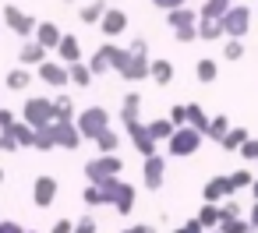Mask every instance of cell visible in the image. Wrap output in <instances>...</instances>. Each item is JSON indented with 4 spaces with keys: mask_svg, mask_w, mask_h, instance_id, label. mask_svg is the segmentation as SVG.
Instances as JSON below:
<instances>
[{
    "mask_svg": "<svg viewBox=\"0 0 258 233\" xmlns=\"http://www.w3.org/2000/svg\"><path fill=\"white\" fill-rule=\"evenodd\" d=\"M0 184H4V170H0Z\"/></svg>",
    "mask_w": 258,
    "mask_h": 233,
    "instance_id": "54",
    "label": "cell"
},
{
    "mask_svg": "<svg viewBox=\"0 0 258 233\" xmlns=\"http://www.w3.org/2000/svg\"><path fill=\"white\" fill-rule=\"evenodd\" d=\"M152 82L166 89V85L173 82V64H170V60H152Z\"/></svg>",
    "mask_w": 258,
    "mask_h": 233,
    "instance_id": "29",
    "label": "cell"
},
{
    "mask_svg": "<svg viewBox=\"0 0 258 233\" xmlns=\"http://www.w3.org/2000/svg\"><path fill=\"white\" fill-rule=\"evenodd\" d=\"M36 39H39L46 50H57V46H60V39H64V32H60V25H53V22H39Z\"/></svg>",
    "mask_w": 258,
    "mask_h": 233,
    "instance_id": "18",
    "label": "cell"
},
{
    "mask_svg": "<svg viewBox=\"0 0 258 233\" xmlns=\"http://www.w3.org/2000/svg\"><path fill=\"white\" fill-rule=\"evenodd\" d=\"M184 4H187V0H184Z\"/></svg>",
    "mask_w": 258,
    "mask_h": 233,
    "instance_id": "60",
    "label": "cell"
},
{
    "mask_svg": "<svg viewBox=\"0 0 258 233\" xmlns=\"http://www.w3.org/2000/svg\"><path fill=\"white\" fill-rule=\"evenodd\" d=\"M219 215H223L219 222H226V219H240V215H244V208H240V201H233V198H226V201L219 205Z\"/></svg>",
    "mask_w": 258,
    "mask_h": 233,
    "instance_id": "37",
    "label": "cell"
},
{
    "mask_svg": "<svg viewBox=\"0 0 258 233\" xmlns=\"http://www.w3.org/2000/svg\"><path fill=\"white\" fill-rule=\"evenodd\" d=\"M103 198H106V205H113L120 215H131V212H135V184H127V180H120V177H113V180L103 184Z\"/></svg>",
    "mask_w": 258,
    "mask_h": 233,
    "instance_id": "4",
    "label": "cell"
},
{
    "mask_svg": "<svg viewBox=\"0 0 258 233\" xmlns=\"http://www.w3.org/2000/svg\"><path fill=\"white\" fill-rule=\"evenodd\" d=\"M251 201H258V177H254V184H251Z\"/></svg>",
    "mask_w": 258,
    "mask_h": 233,
    "instance_id": "53",
    "label": "cell"
},
{
    "mask_svg": "<svg viewBox=\"0 0 258 233\" xmlns=\"http://www.w3.org/2000/svg\"><path fill=\"white\" fill-rule=\"evenodd\" d=\"M75 99L71 96H53V120H75Z\"/></svg>",
    "mask_w": 258,
    "mask_h": 233,
    "instance_id": "24",
    "label": "cell"
},
{
    "mask_svg": "<svg viewBox=\"0 0 258 233\" xmlns=\"http://www.w3.org/2000/svg\"><path fill=\"white\" fill-rule=\"evenodd\" d=\"M46 53L50 50L39 39H25L22 50H18V60H22V67H39V64H46Z\"/></svg>",
    "mask_w": 258,
    "mask_h": 233,
    "instance_id": "15",
    "label": "cell"
},
{
    "mask_svg": "<svg viewBox=\"0 0 258 233\" xmlns=\"http://www.w3.org/2000/svg\"><path fill=\"white\" fill-rule=\"evenodd\" d=\"M106 11H110L106 0H92V4H85V8L78 11V18H82V25H99Z\"/></svg>",
    "mask_w": 258,
    "mask_h": 233,
    "instance_id": "19",
    "label": "cell"
},
{
    "mask_svg": "<svg viewBox=\"0 0 258 233\" xmlns=\"http://www.w3.org/2000/svg\"><path fill=\"white\" fill-rule=\"evenodd\" d=\"M68 67H71V85H82V89H89V85H92V78H96V74H92V67H89V64H82V60H78V64H68Z\"/></svg>",
    "mask_w": 258,
    "mask_h": 233,
    "instance_id": "30",
    "label": "cell"
},
{
    "mask_svg": "<svg viewBox=\"0 0 258 233\" xmlns=\"http://www.w3.org/2000/svg\"><path fill=\"white\" fill-rule=\"evenodd\" d=\"M0 134H4V131H0Z\"/></svg>",
    "mask_w": 258,
    "mask_h": 233,
    "instance_id": "59",
    "label": "cell"
},
{
    "mask_svg": "<svg viewBox=\"0 0 258 233\" xmlns=\"http://www.w3.org/2000/svg\"><path fill=\"white\" fill-rule=\"evenodd\" d=\"M75 124H78V131H82V138H89V141H96L106 127H110V113L103 110V106H89V110H82L78 117H75Z\"/></svg>",
    "mask_w": 258,
    "mask_h": 233,
    "instance_id": "6",
    "label": "cell"
},
{
    "mask_svg": "<svg viewBox=\"0 0 258 233\" xmlns=\"http://www.w3.org/2000/svg\"><path fill=\"white\" fill-rule=\"evenodd\" d=\"M4 25H8L15 36H22V39H36V29H39V22H36L32 15H25L18 4H8V8H4Z\"/></svg>",
    "mask_w": 258,
    "mask_h": 233,
    "instance_id": "7",
    "label": "cell"
},
{
    "mask_svg": "<svg viewBox=\"0 0 258 233\" xmlns=\"http://www.w3.org/2000/svg\"><path fill=\"white\" fill-rule=\"evenodd\" d=\"M36 148H39V152H53V148H57V141H53V131H50V127H39V134H36Z\"/></svg>",
    "mask_w": 258,
    "mask_h": 233,
    "instance_id": "38",
    "label": "cell"
},
{
    "mask_svg": "<svg viewBox=\"0 0 258 233\" xmlns=\"http://www.w3.org/2000/svg\"><path fill=\"white\" fill-rule=\"evenodd\" d=\"M50 233H75V222H71V219H57V222L50 226Z\"/></svg>",
    "mask_w": 258,
    "mask_h": 233,
    "instance_id": "49",
    "label": "cell"
},
{
    "mask_svg": "<svg viewBox=\"0 0 258 233\" xmlns=\"http://www.w3.org/2000/svg\"><path fill=\"white\" fill-rule=\"evenodd\" d=\"M11 134L18 138V145H25V148H36V134H39V131H36L32 124H25V120H18V124L11 127Z\"/></svg>",
    "mask_w": 258,
    "mask_h": 233,
    "instance_id": "28",
    "label": "cell"
},
{
    "mask_svg": "<svg viewBox=\"0 0 258 233\" xmlns=\"http://www.w3.org/2000/svg\"><path fill=\"white\" fill-rule=\"evenodd\" d=\"M18 124V117L11 113V110H4V106H0V131H11Z\"/></svg>",
    "mask_w": 258,
    "mask_h": 233,
    "instance_id": "45",
    "label": "cell"
},
{
    "mask_svg": "<svg viewBox=\"0 0 258 233\" xmlns=\"http://www.w3.org/2000/svg\"><path fill=\"white\" fill-rule=\"evenodd\" d=\"M244 57V43L240 39H226V46H223V60H240Z\"/></svg>",
    "mask_w": 258,
    "mask_h": 233,
    "instance_id": "41",
    "label": "cell"
},
{
    "mask_svg": "<svg viewBox=\"0 0 258 233\" xmlns=\"http://www.w3.org/2000/svg\"><path fill=\"white\" fill-rule=\"evenodd\" d=\"M0 233H29L22 222H15V219H0Z\"/></svg>",
    "mask_w": 258,
    "mask_h": 233,
    "instance_id": "47",
    "label": "cell"
},
{
    "mask_svg": "<svg viewBox=\"0 0 258 233\" xmlns=\"http://www.w3.org/2000/svg\"><path fill=\"white\" fill-rule=\"evenodd\" d=\"M202 141H205V134H202L198 127L184 124V127H177V134L166 141V156H173V159H187V156H195V152L202 148Z\"/></svg>",
    "mask_w": 258,
    "mask_h": 233,
    "instance_id": "3",
    "label": "cell"
},
{
    "mask_svg": "<svg viewBox=\"0 0 258 233\" xmlns=\"http://www.w3.org/2000/svg\"><path fill=\"white\" fill-rule=\"evenodd\" d=\"M50 131H53L57 148H82V141H85L75 120H53V124H50Z\"/></svg>",
    "mask_w": 258,
    "mask_h": 233,
    "instance_id": "12",
    "label": "cell"
},
{
    "mask_svg": "<svg viewBox=\"0 0 258 233\" xmlns=\"http://www.w3.org/2000/svg\"><path fill=\"white\" fill-rule=\"evenodd\" d=\"M131 57L124 60V67L117 71L124 82H142V78H152V60H149V43L145 39H135L131 46Z\"/></svg>",
    "mask_w": 258,
    "mask_h": 233,
    "instance_id": "1",
    "label": "cell"
},
{
    "mask_svg": "<svg viewBox=\"0 0 258 233\" xmlns=\"http://www.w3.org/2000/svg\"><path fill=\"white\" fill-rule=\"evenodd\" d=\"M230 8H233L230 0H205V4H202L198 11H202V18H223Z\"/></svg>",
    "mask_w": 258,
    "mask_h": 233,
    "instance_id": "35",
    "label": "cell"
},
{
    "mask_svg": "<svg viewBox=\"0 0 258 233\" xmlns=\"http://www.w3.org/2000/svg\"><path fill=\"white\" fill-rule=\"evenodd\" d=\"M187 124H191V127H198V131L205 134V131H209V124H212V117H209L198 103H187Z\"/></svg>",
    "mask_w": 258,
    "mask_h": 233,
    "instance_id": "27",
    "label": "cell"
},
{
    "mask_svg": "<svg viewBox=\"0 0 258 233\" xmlns=\"http://www.w3.org/2000/svg\"><path fill=\"white\" fill-rule=\"evenodd\" d=\"M29 233H36V229H29Z\"/></svg>",
    "mask_w": 258,
    "mask_h": 233,
    "instance_id": "58",
    "label": "cell"
},
{
    "mask_svg": "<svg viewBox=\"0 0 258 233\" xmlns=\"http://www.w3.org/2000/svg\"><path fill=\"white\" fill-rule=\"evenodd\" d=\"M198 39V25L195 29H177V43H195Z\"/></svg>",
    "mask_w": 258,
    "mask_h": 233,
    "instance_id": "48",
    "label": "cell"
},
{
    "mask_svg": "<svg viewBox=\"0 0 258 233\" xmlns=\"http://www.w3.org/2000/svg\"><path fill=\"white\" fill-rule=\"evenodd\" d=\"M219 229H223V233H251L254 226H251V219L240 215V219H226V222H219Z\"/></svg>",
    "mask_w": 258,
    "mask_h": 233,
    "instance_id": "36",
    "label": "cell"
},
{
    "mask_svg": "<svg viewBox=\"0 0 258 233\" xmlns=\"http://www.w3.org/2000/svg\"><path fill=\"white\" fill-rule=\"evenodd\" d=\"M223 32H226L230 39H244V36L251 32V8L233 4V8L223 15Z\"/></svg>",
    "mask_w": 258,
    "mask_h": 233,
    "instance_id": "8",
    "label": "cell"
},
{
    "mask_svg": "<svg viewBox=\"0 0 258 233\" xmlns=\"http://www.w3.org/2000/svg\"><path fill=\"white\" fill-rule=\"evenodd\" d=\"M202 233H209V229H202Z\"/></svg>",
    "mask_w": 258,
    "mask_h": 233,
    "instance_id": "57",
    "label": "cell"
},
{
    "mask_svg": "<svg viewBox=\"0 0 258 233\" xmlns=\"http://www.w3.org/2000/svg\"><path fill=\"white\" fill-rule=\"evenodd\" d=\"M230 127H233V124H230V120H226V117L219 113V117H212V124H209L205 138H209V141H223V138L230 134Z\"/></svg>",
    "mask_w": 258,
    "mask_h": 233,
    "instance_id": "32",
    "label": "cell"
},
{
    "mask_svg": "<svg viewBox=\"0 0 258 233\" xmlns=\"http://www.w3.org/2000/svg\"><path fill=\"white\" fill-rule=\"evenodd\" d=\"M22 145H18V138L11 134V131H4V134H0V152H18Z\"/></svg>",
    "mask_w": 258,
    "mask_h": 233,
    "instance_id": "43",
    "label": "cell"
},
{
    "mask_svg": "<svg viewBox=\"0 0 258 233\" xmlns=\"http://www.w3.org/2000/svg\"><path fill=\"white\" fill-rule=\"evenodd\" d=\"M159 11H173V8H184V0H152Z\"/></svg>",
    "mask_w": 258,
    "mask_h": 233,
    "instance_id": "50",
    "label": "cell"
},
{
    "mask_svg": "<svg viewBox=\"0 0 258 233\" xmlns=\"http://www.w3.org/2000/svg\"><path fill=\"white\" fill-rule=\"evenodd\" d=\"M209 233H223V229H209Z\"/></svg>",
    "mask_w": 258,
    "mask_h": 233,
    "instance_id": "55",
    "label": "cell"
},
{
    "mask_svg": "<svg viewBox=\"0 0 258 233\" xmlns=\"http://www.w3.org/2000/svg\"><path fill=\"white\" fill-rule=\"evenodd\" d=\"M219 219H223V215H219V205H216V201H205V205L198 208V222H202L205 229H219Z\"/></svg>",
    "mask_w": 258,
    "mask_h": 233,
    "instance_id": "25",
    "label": "cell"
},
{
    "mask_svg": "<svg viewBox=\"0 0 258 233\" xmlns=\"http://www.w3.org/2000/svg\"><path fill=\"white\" fill-rule=\"evenodd\" d=\"M149 131H152L156 141H170V138L177 134V124H173L170 117H159V120H149Z\"/></svg>",
    "mask_w": 258,
    "mask_h": 233,
    "instance_id": "23",
    "label": "cell"
},
{
    "mask_svg": "<svg viewBox=\"0 0 258 233\" xmlns=\"http://www.w3.org/2000/svg\"><path fill=\"white\" fill-rule=\"evenodd\" d=\"M75 233H96V219H92V215H82V219L75 222Z\"/></svg>",
    "mask_w": 258,
    "mask_h": 233,
    "instance_id": "46",
    "label": "cell"
},
{
    "mask_svg": "<svg viewBox=\"0 0 258 233\" xmlns=\"http://www.w3.org/2000/svg\"><path fill=\"white\" fill-rule=\"evenodd\" d=\"M247 138H251V134H247L244 127H230V134H226L219 145H223V152H240V145H244Z\"/></svg>",
    "mask_w": 258,
    "mask_h": 233,
    "instance_id": "33",
    "label": "cell"
},
{
    "mask_svg": "<svg viewBox=\"0 0 258 233\" xmlns=\"http://www.w3.org/2000/svg\"><path fill=\"white\" fill-rule=\"evenodd\" d=\"M82 201H85V205H106V198H103V187H99V184H89V187L82 191Z\"/></svg>",
    "mask_w": 258,
    "mask_h": 233,
    "instance_id": "40",
    "label": "cell"
},
{
    "mask_svg": "<svg viewBox=\"0 0 258 233\" xmlns=\"http://www.w3.org/2000/svg\"><path fill=\"white\" fill-rule=\"evenodd\" d=\"M166 22H170V29L177 32V29H195L198 22H202V11H195V8H173V11H166Z\"/></svg>",
    "mask_w": 258,
    "mask_h": 233,
    "instance_id": "16",
    "label": "cell"
},
{
    "mask_svg": "<svg viewBox=\"0 0 258 233\" xmlns=\"http://www.w3.org/2000/svg\"><path fill=\"white\" fill-rule=\"evenodd\" d=\"M64 4H75V0H64Z\"/></svg>",
    "mask_w": 258,
    "mask_h": 233,
    "instance_id": "56",
    "label": "cell"
},
{
    "mask_svg": "<svg viewBox=\"0 0 258 233\" xmlns=\"http://www.w3.org/2000/svg\"><path fill=\"white\" fill-rule=\"evenodd\" d=\"M124 131H127V138H131V145L142 152V159H149V156H156V138H152V131H149V124H142V120H127L124 124Z\"/></svg>",
    "mask_w": 258,
    "mask_h": 233,
    "instance_id": "9",
    "label": "cell"
},
{
    "mask_svg": "<svg viewBox=\"0 0 258 233\" xmlns=\"http://www.w3.org/2000/svg\"><path fill=\"white\" fill-rule=\"evenodd\" d=\"M57 191H60L57 177H53V173H39L36 184H32V201H36L39 208H50V205L57 201Z\"/></svg>",
    "mask_w": 258,
    "mask_h": 233,
    "instance_id": "13",
    "label": "cell"
},
{
    "mask_svg": "<svg viewBox=\"0 0 258 233\" xmlns=\"http://www.w3.org/2000/svg\"><path fill=\"white\" fill-rule=\"evenodd\" d=\"M39 82H46L50 89H68L71 85V67L64 60H46V64H39Z\"/></svg>",
    "mask_w": 258,
    "mask_h": 233,
    "instance_id": "11",
    "label": "cell"
},
{
    "mask_svg": "<svg viewBox=\"0 0 258 233\" xmlns=\"http://www.w3.org/2000/svg\"><path fill=\"white\" fill-rule=\"evenodd\" d=\"M240 156H244L247 163H258V138H247V141L240 145Z\"/></svg>",
    "mask_w": 258,
    "mask_h": 233,
    "instance_id": "42",
    "label": "cell"
},
{
    "mask_svg": "<svg viewBox=\"0 0 258 233\" xmlns=\"http://www.w3.org/2000/svg\"><path fill=\"white\" fill-rule=\"evenodd\" d=\"M142 184H145V191H163V184H166V159H163L159 152L145 159V166H142Z\"/></svg>",
    "mask_w": 258,
    "mask_h": 233,
    "instance_id": "10",
    "label": "cell"
},
{
    "mask_svg": "<svg viewBox=\"0 0 258 233\" xmlns=\"http://www.w3.org/2000/svg\"><path fill=\"white\" fill-rule=\"evenodd\" d=\"M138 113H142V96H138V92H127L124 103H120V124L138 120Z\"/></svg>",
    "mask_w": 258,
    "mask_h": 233,
    "instance_id": "22",
    "label": "cell"
},
{
    "mask_svg": "<svg viewBox=\"0 0 258 233\" xmlns=\"http://www.w3.org/2000/svg\"><path fill=\"white\" fill-rule=\"evenodd\" d=\"M120 233H156V226H149V222H138V226H127V229H120Z\"/></svg>",
    "mask_w": 258,
    "mask_h": 233,
    "instance_id": "51",
    "label": "cell"
},
{
    "mask_svg": "<svg viewBox=\"0 0 258 233\" xmlns=\"http://www.w3.org/2000/svg\"><path fill=\"white\" fill-rule=\"evenodd\" d=\"M247 219H251V226L258 229V201H251V215H247Z\"/></svg>",
    "mask_w": 258,
    "mask_h": 233,
    "instance_id": "52",
    "label": "cell"
},
{
    "mask_svg": "<svg viewBox=\"0 0 258 233\" xmlns=\"http://www.w3.org/2000/svg\"><path fill=\"white\" fill-rule=\"evenodd\" d=\"M99 29L110 36V39H117L120 32H127V15L120 11V8H110L106 15H103V22H99Z\"/></svg>",
    "mask_w": 258,
    "mask_h": 233,
    "instance_id": "17",
    "label": "cell"
},
{
    "mask_svg": "<svg viewBox=\"0 0 258 233\" xmlns=\"http://www.w3.org/2000/svg\"><path fill=\"white\" fill-rule=\"evenodd\" d=\"M202 198L205 201H223V198H233V184H230V173H216V177H209V184H205V191H202Z\"/></svg>",
    "mask_w": 258,
    "mask_h": 233,
    "instance_id": "14",
    "label": "cell"
},
{
    "mask_svg": "<svg viewBox=\"0 0 258 233\" xmlns=\"http://www.w3.org/2000/svg\"><path fill=\"white\" fill-rule=\"evenodd\" d=\"M117 145H120V134L113 131V127H106L99 138H96V148L103 152V156H110V152H117Z\"/></svg>",
    "mask_w": 258,
    "mask_h": 233,
    "instance_id": "34",
    "label": "cell"
},
{
    "mask_svg": "<svg viewBox=\"0 0 258 233\" xmlns=\"http://www.w3.org/2000/svg\"><path fill=\"white\" fill-rule=\"evenodd\" d=\"M22 120L32 124L36 131H39V127H50V124H53V99H46V96H29L25 106H22Z\"/></svg>",
    "mask_w": 258,
    "mask_h": 233,
    "instance_id": "5",
    "label": "cell"
},
{
    "mask_svg": "<svg viewBox=\"0 0 258 233\" xmlns=\"http://www.w3.org/2000/svg\"><path fill=\"white\" fill-rule=\"evenodd\" d=\"M32 85V71L29 67H15L11 74H8V89H15V92H25Z\"/></svg>",
    "mask_w": 258,
    "mask_h": 233,
    "instance_id": "31",
    "label": "cell"
},
{
    "mask_svg": "<svg viewBox=\"0 0 258 233\" xmlns=\"http://www.w3.org/2000/svg\"><path fill=\"white\" fill-rule=\"evenodd\" d=\"M57 57H60L64 64H78V60H82V46H78V39L64 32V39H60V46H57Z\"/></svg>",
    "mask_w": 258,
    "mask_h": 233,
    "instance_id": "21",
    "label": "cell"
},
{
    "mask_svg": "<svg viewBox=\"0 0 258 233\" xmlns=\"http://www.w3.org/2000/svg\"><path fill=\"white\" fill-rule=\"evenodd\" d=\"M120 173H124V159H120L117 152H110V156H103V152H99L96 159H89V163H85V180H89V184H99V187H103L106 180L120 177Z\"/></svg>",
    "mask_w": 258,
    "mask_h": 233,
    "instance_id": "2",
    "label": "cell"
},
{
    "mask_svg": "<svg viewBox=\"0 0 258 233\" xmlns=\"http://www.w3.org/2000/svg\"><path fill=\"white\" fill-rule=\"evenodd\" d=\"M230 184H233V194H237V191L251 187V184H254V177H251L247 170H233V173H230Z\"/></svg>",
    "mask_w": 258,
    "mask_h": 233,
    "instance_id": "39",
    "label": "cell"
},
{
    "mask_svg": "<svg viewBox=\"0 0 258 233\" xmlns=\"http://www.w3.org/2000/svg\"><path fill=\"white\" fill-rule=\"evenodd\" d=\"M226 32H223V18H202L198 22V39H205V43H216V39H223Z\"/></svg>",
    "mask_w": 258,
    "mask_h": 233,
    "instance_id": "20",
    "label": "cell"
},
{
    "mask_svg": "<svg viewBox=\"0 0 258 233\" xmlns=\"http://www.w3.org/2000/svg\"><path fill=\"white\" fill-rule=\"evenodd\" d=\"M170 120H173L177 127H184V124H187V106H170Z\"/></svg>",
    "mask_w": 258,
    "mask_h": 233,
    "instance_id": "44",
    "label": "cell"
},
{
    "mask_svg": "<svg viewBox=\"0 0 258 233\" xmlns=\"http://www.w3.org/2000/svg\"><path fill=\"white\" fill-rule=\"evenodd\" d=\"M216 74H219V64H216L212 57H202V60L195 64V78H198V82L209 85V82H216Z\"/></svg>",
    "mask_w": 258,
    "mask_h": 233,
    "instance_id": "26",
    "label": "cell"
}]
</instances>
